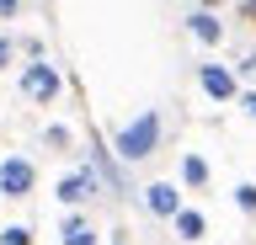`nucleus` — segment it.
<instances>
[{
    "mask_svg": "<svg viewBox=\"0 0 256 245\" xmlns=\"http://www.w3.org/2000/svg\"><path fill=\"white\" fill-rule=\"evenodd\" d=\"M160 139H166V117L139 112V117H128L123 128H112V155H118V165H144V160H155Z\"/></svg>",
    "mask_w": 256,
    "mask_h": 245,
    "instance_id": "nucleus-1",
    "label": "nucleus"
},
{
    "mask_svg": "<svg viewBox=\"0 0 256 245\" xmlns=\"http://www.w3.org/2000/svg\"><path fill=\"white\" fill-rule=\"evenodd\" d=\"M16 85H22V96H27V101L54 107V101H59V91H64V75L48 64V59H38V64H27L22 75H16Z\"/></svg>",
    "mask_w": 256,
    "mask_h": 245,
    "instance_id": "nucleus-2",
    "label": "nucleus"
},
{
    "mask_svg": "<svg viewBox=\"0 0 256 245\" xmlns=\"http://www.w3.org/2000/svg\"><path fill=\"white\" fill-rule=\"evenodd\" d=\"M198 91H203L214 107H230V101H240V75L230 64H219V59H208V64H198Z\"/></svg>",
    "mask_w": 256,
    "mask_h": 245,
    "instance_id": "nucleus-3",
    "label": "nucleus"
},
{
    "mask_svg": "<svg viewBox=\"0 0 256 245\" xmlns=\"http://www.w3.org/2000/svg\"><path fill=\"white\" fill-rule=\"evenodd\" d=\"M38 192V165L27 155H6L0 160V197H11V203H27Z\"/></svg>",
    "mask_w": 256,
    "mask_h": 245,
    "instance_id": "nucleus-4",
    "label": "nucleus"
},
{
    "mask_svg": "<svg viewBox=\"0 0 256 245\" xmlns=\"http://www.w3.org/2000/svg\"><path fill=\"white\" fill-rule=\"evenodd\" d=\"M54 197H59L64 208H86L91 197H102V181H96V171H91V165H80V171H64V176H59Z\"/></svg>",
    "mask_w": 256,
    "mask_h": 245,
    "instance_id": "nucleus-5",
    "label": "nucleus"
},
{
    "mask_svg": "<svg viewBox=\"0 0 256 245\" xmlns=\"http://www.w3.org/2000/svg\"><path fill=\"white\" fill-rule=\"evenodd\" d=\"M96 171V181H102V192H112V197H128L134 187H128V176H123V165H118V155H112L102 139H91V160H86Z\"/></svg>",
    "mask_w": 256,
    "mask_h": 245,
    "instance_id": "nucleus-6",
    "label": "nucleus"
},
{
    "mask_svg": "<svg viewBox=\"0 0 256 245\" xmlns=\"http://www.w3.org/2000/svg\"><path fill=\"white\" fill-rule=\"evenodd\" d=\"M182 27H187L203 48H224V16H219V11H208V5H187V11H182Z\"/></svg>",
    "mask_w": 256,
    "mask_h": 245,
    "instance_id": "nucleus-7",
    "label": "nucleus"
},
{
    "mask_svg": "<svg viewBox=\"0 0 256 245\" xmlns=\"http://www.w3.org/2000/svg\"><path fill=\"white\" fill-rule=\"evenodd\" d=\"M139 197H144V213L150 219H176L182 213V187L176 181H150Z\"/></svg>",
    "mask_w": 256,
    "mask_h": 245,
    "instance_id": "nucleus-8",
    "label": "nucleus"
},
{
    "mask_svg": "<svg viewBox=\"0 0 256 245\" xmlns=\"http://www.w3.org/2000/svg\"><path fill=\"white\" fill-rule=\"evenodd\" d=\"M171 229H176V240H182V245H198L208 235V219H203V208H182L171 219Z\"/></svg>",
    "mask_w": 256,
    "mask_h": 245,
    "instance_id": "nucleus-9",
    "label": "nucleus"
},
{
    "mask_svg": "<svg viewBox=\"0 0 256 245\" xmlns=\"http://www.w3.org/2000/svg\"><path fill=\"white\" fill-rule=\"evenodd\" d=\"M59 240H64V245H96L102 235H96V224L86 219V213H64V224H59Z\"/></svg>",
    "mask_w": 256,
    "mask_h": 245,
    "instance_id": "nucleus-10",
    "label": "nucleus"
},
{
    "mask_svg": "<svg viewBox=\"0 0 256 245\" xmlns=\"http://www.w3.org/2000/svg\"><path fill=\"white\" fill-rule=\"evenodd\" d=\"M208 181H214V171H208V160H203V155H182V187L203 192Z\"/></svg>",
    "mask_w": 256,
    "mask_h": 245,
    "instance_id": "nucleus-11",
    "label": "nucleus"
},
{
    "mask_svg": "<svg viewBox=\"0 0 256 245\" xmlns=\"http://www.w3.org/2000/svg\"><path fill=\"white\" fill-rule=\"evenodd\" d=\"M43 144L48 149H75V133L64 128V123H48V128H43Z\"/></svg>",
    "mask_w": 256,
    "mask_h": 245,
    "instance_id": "nucleus-12",
    "label": "nucleus"
},
{
    "mask_svg": "<svg viewBox=\"0 0 256 245\" xmlns=\"http://www.w3.org/2000/svg\"><path fill=\"white\" fill-rule=\"evenodd\" d=\"M235 208L246 213V219H256V181H240L235 187Z\"/></svg>",
    "mask_w": 256,
    "mask_h": 245,
    "instance_id": "nucleus-13",
    "label": "nucleus"
},
{
    "mask_svg": "<svg viewBox=\"0 0 256 245\" xmlns=\"http://www.w3.org/2000/svg\"><path fill=\"white\" fill-rule=\"evenodd\" d=\"M0 245H32V224H11V229H0Z\"/></svg>",
    "mask_w": 256,
    "mask_h": 245,
    "instance_id": "nucleus-14",
    "label": "nucleus"
},
{
    "mask_svg": "<svg viewBox=\"0 0 256 245\" xmlns=\"http://www.w3.org/2000/svg\"><path fill=\"white\" fill-rule=\"evenodd\" d=\"M235 107H240V112H246V117L256 123V85H246V91H240V101H235Z\"/></svg>",
    "mask_w": 256,
    "mask_h": 245,
    "instance_id": "nucleus-15",
    "label": "nucleus"
},
{
    "mask_svg": "<svg viewBox=\"0 0 256 245\" xmlns=\"http://www.w3.org/2000/svg\"><path fill=\"white\" fill-rule=\"evenodd\" d=\"M235 21H246V27H256V0H240V5H235Z\"/></svg>",
    "mask_w": 256,
    "mask_h": 245,
    "instance_id": "nucleus-16",
    "label": "nucleus"
},
{
    "mask_svg": "<svg viewBox=\"0 0 256 245\" xmlns=\"http://www.w3.org/2000/svg\"><path fill=\"white\" fill-rule=\"evenodd\" d=\"M11 53H16V43H11L6 32H0V69H11Z\"/></svg>",
    "mask_w": 256,
    "mask_h": 245,
    "instance_id": "nucleus-17",
    "label": "nucleus"
},
{
    "mask_svg": "<svg viewBox=\"0 0 256 245\" xmlns=\"http://www.w3.org/2000/svg\"><path fill=\"white\" fill-rule=\"evenodd\" d=\"M235 75H240V80H256V53H246V59H240Z\"/></svg>",
    "mask_w": 256,
    "mask_h": 245,
    "instance_id": "nucleus-18",
    "label": "nucleus"
},
{
    "mask_svg": "<svg viewBox=\"0 0 256 245\" xmlns=\"http://www.w3.org/2000/svg\"><path fill=\"white\" fill-rule=\"evenodd\" d=\"M112 245H134V240H128V229H118V235H112Z\"/></svg>",
    "mask_w": 256,
    "mask_h": 245,
    "instance_id": "nucleus-19",
    "label": "nucleus"
}]
</instances>
